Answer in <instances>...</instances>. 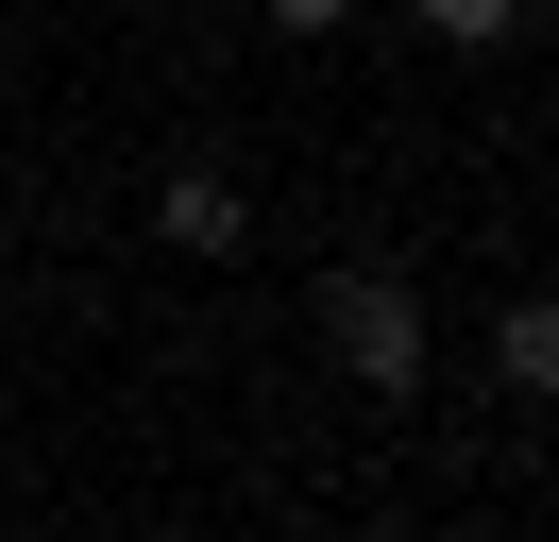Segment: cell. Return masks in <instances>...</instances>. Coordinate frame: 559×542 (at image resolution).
I'll return each instance as SVG.
<instances>
[{
	"label": "cell",
	"instance_id": "6da1fadb",
	"mask_svg": "<svg viewBox=\"0 0 559 542\" xmlns=\"http://www.w3.org/2000/svg\"><path fill=\"white\" fill-rule=\"evenodd\" d=\"M322 339H340V373H356L373 406L424 390V288H407L390 255H340V271H322Z\"/></svg>",
	"mask_w": 559,
	"mask_h": 542
},
{
	"label": "cell",
	"instance_id": "7a4b0ae2",
	"mask_svg": "<svg viewBox=\"0 0 559 542\" xmlns=\"http://www.w3.org/2000/svg\"><path fill=\"white\" fill-rule=\"evenodd\" d=\"M153 237H170V255H204V271H221V255H238V237H254V203H238V169H204V153H187L170 187H153Z\"/></svg>",
	"mask_w": 559,
	"mask_h": 542
},
{
	"label": "cell",
	"instance_id": "3957f363",
	"mask_svg": "<svg viewBox=\"0 0 559 542\" xmlns=\"http://www.w3.org/2000/svg\"><path fill=\"white\" fill-rule=\"evenodd\" d=\"M491 373H509V390H525V406H543V390H559V322H543V305H509V322H491Z\"/></svg>",
	"mask_w": 559,
	"mask_h": 542
},
{
	"label": "cell",
	"instance_id": "277c9868",
	"mask_svg": "<svg viewBox=\"0 0 559 542\" xmlns=\"http://www.w3.org/2000/svg\"><path fill=\"white\" fill-rule=\"evenodd\" d=\"M407 17L441 34V51H509V34H525V0H407Z\"/></svg>",
	"mask_w": 559,
	"mask_h": 542
},
{
	"label": "cell",
	"instance_id": "5b68a950",
	"mask_svg": "<svg viewBox=\"0 0 559 542\" xmlns=\"http://www.w3.org/2000/svg\"><path fill=\"white\" fill-rule=\"evenodd\" d=\"M254 17H272V34H340L356 0H254Z\"/></svg>",
	"mask_w": 559,
	"mask_h": 542
}]
</instances>
